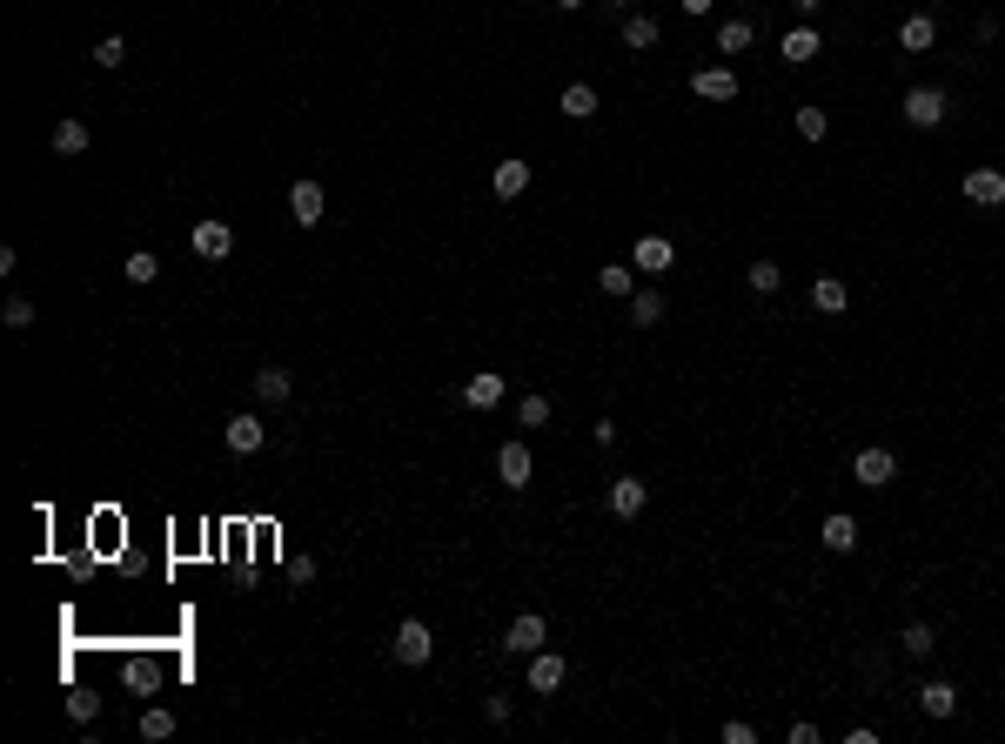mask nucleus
Segmentation results:
<instances>
[{
	"label": "nucleus",
	"mask_w": 1005,
	"mask_h": 744,
	"mask_svg": "<svg viewBox=\"0 0 1005 744\" xmlns=\"http://www.w3.org/2000/svg\"><path fill=\"white\" fill-rule=\"evenodd\" d=\"M965 202L972 208H1005V175L999 168H972V175H965Z\"/></svg>",
	"instance_id": "7"
},
{
	"label": "nucleus",
	"mask_w": 1005,
	"mask_h": 744,
	"mask_svg": "<svg viewBox=\"0 0 1005 744\" xmlns=\"http://www.w3.org/2000/svg\"><path fill=\"white\" fill-rule=\"evenodd\" d=\"M557 7H563V14H577V7H583V0H557Z\"/></svg>",
	"instance_id": "41"
},
{
	"label": "nucleus",
	"mask_w": 1005,
	"mask_h": 744,
	"mask_svg": "<svg viewBox=\"0 0 1005 744\" xmlns=\"http://www.w3.org/2000/svg\"><path fill=\"white\" fill-rule=\"evenodd\" d=\"M490 188H496V195H503V202H516V195L530 188V161H496Z\"/></svg>",
	"instance_id": "21"
},
{
	"label": "nucleus",
	"mask_w": 1005,
	"mask_h": 744,
	"mask_svg": "<svg viewBox=\"0 0 1005 744\" xmlns=\"http://www.w3.org/2000/svg\"><path fill=\"white\" fill-rule=\"evenodd\" d=\"M691 94H697V101H737V74L731 68H697L691 74Z\"/></svg>",
	"instance_id": "9"
},
{
	"label": "nucleus",
	"mask_w": 1005,
	"mask_h": 744,
	"mask_svg": "<svg viewBox=\"0 0 1005 744\" xmlns=\"http://www.w3.org/2000/svg\"><path fill=\"white\" fill-rule=\"evenodd\" d=\"M121 61H128V41H121V34H108V41L94 47V68H121Z\"/></svg>",
	"instance_id": "35"
},
{
	"label": "nucleus",
	"mask_w": 1005,
	"mask_h": 744,
	"mask_svg": "<svg viewBox=\"0 0 1005 744\" xmlns=\"http://www.w3.org/2000/svg\"><path fill=\"white\" fill-rule=\"evenodd\" d=\"M557 108L570 114V121H590V114H597V88H590V81H570V88L557 94Z\"/></svg>",
	"instance_id": "22"
},
{
	"label": "nucleus",
	"mask_w": 1005,
	"mask_h": 744,
	"mask_svg": "<svg viewBox=\"0 0 1005 744\" xmlns=\"http://www.w3.org/2000/svg\"><path fill=\"white\" fill-rule=\"evenodd\" d=\"M597 289H603V295H630V262H603V269H597Z\"/></svg>",
	"instance_id": "33"
},
{
	"label": "nucleus",
	"mask_w": 1005,
	"mask_h": 744,
	"mask_svg": "<svg viewBox=\"0 0 1005 744\" xmlns=\"http://www.w3.org/2000/svg\"><path fill=\"white\" fill-rule=\"evenodd\" d=\"M918 711H925V718H952V711H959V691H952L945 677H932V684L918 691Z\"/></svg>",
	"instance_id": "18"
},
{
	"label": "nucleus",
	"mask_w": 1005,
	"mask_h": 744,
	"mask_svg": "<svg viewBox=\"0 0 1005 744\" xmlns=\"http://www.w3.org/2000/svg\"><path fill=\"white\" fill-rule=\"evenodd\" d=\"M630 322H637V329H657V322H664V295L637 289V295H630Z\"/></svg>",
	"instance_id": "24"
},
{
	"label": "nucleus",
	"mask_w": 1005,
	"mask_h": 744,
	"mask_svg": "<svg viewBox=\"0 0 1005 744\" xmlns=\"http://www.w3.org/2000/svg\"><path fill=\"white\" fill-rule=\"evenodd\" d=\"M483 718H490V724H510V691H496V698H483Z\"/></svg>",
	"instance_id": "37"
},
{
	"label": "nucleus",
	"mask_w": 1005,
	"mask_h": 744,
	"mask_svg": "<svg viewBox=\"0 0 1005 744\" xmlns=\"http://www.w3.org/2000/svg\"><path fill=\"white\" fill-rule=\"evenodd\" d=\"M121 275H128V282H141V289H148V282H155V275H161V262H155V255H148V248H134L128 262H121Z\"/></svg>",
	"instance_id": "28"
},
{
	"label": "nucleus",
	"mask_w": 1005,
	"mask_h": 744,
	"mask_svg": "<svg viewBox=\"0 0 1005 744\" xmlns=\"http://www.w3.org/2000/svg\"><path fill=\"white\" fill-rule=\"evenodd\" d=\"M751 41H758V27H751V21H724V27H717V54H744Z\"/></svg>",
	"instance_id": "26"
},
{
	"label": "nucleus",
	"mask_w": 1005,
	"mask_h": 744,
	"mask_svg": "<svg viewBox=\"0 0 1005 744\" xmlns=\"http://www.w3.org/2000/svg\"><path fill=\"white\" fill-rule=\"evenodd\" d=\"M630 262H637V269H644V275H664L670 262H677V248H670L664 235H644V242L630 248Z\"/></svg>",
	"instance_id": "14"
},
{
	"label": "nucleus",
	"mask_w": 1005,
	"mask_h": 744,
	"mask_svg": "<svg viewBox=\"0 0 1005 744\" xmlns=\"http://www.w3.org/2000/svg\"><path fill=\"white\" fill-rule=\"evenodd\" d=\"M389 651H396V664L423 671L429 657H436V637H429V624H423V617H402V624H396V644H389Z\"/></svg>",
	"instance_id": "1"
},
{
	"label": "nucleus",
	"mask_w": 1005,
	"mask_h": 744,
	"mask_svg": "<svg viewBox=\"0 0 1005 744\" xmlns=\"http://www.w3.org/2000/svg\"><path fill=\"white\" fill-rule=\"evenodd\" d=\"M657 34H664V27H657V14H624V47H630V54H650V47H657Z\"/></svg>",
	"instance_id": "19"
},
{
	"label": "nucleus",
	"mask_w": 1005,
	"mask_h": 744,
	"mask_svg": "<svg viewBox=\"0 0 1005 744\" xmlns=\"http://www.w3.org/2000/svg\"><path fill=\"white\" fill-rule=\"evenodd\" d=\"M0 322H7L14 336H21V329H34V302H27V295H14V302L0 309Z\"/></svg>",
	"instance_id": "34"
},
{
	"label": "nucleus",
	"mask_w": 1005,
	"mask_h": 744,
	"mask_svg": "<svg viewBox=\"0 0 1005 744\" xmlns=\"http://www.w3.org/2000/svg\"><path fill=\"white\" fill-rule=\"evenodd\" d=\"M557 684H563V657L557 651H530V691H536V698H550Z\"/></svg>",
	"instance_id": "15"
},
{
	"label": "nucleus",
	"mask_w": 1005,
	"mask_h": 744,
	"mask_svg": "<svg viewBox=\"0 0 1005 744\" xmlns=\"http://www.w3.org/2000/svg\"><path fill=\"white\" fill-rule=\"evenodd\" d=\"M644 503H650V483H644V476H617V483H610V517H637Z\"/></svg>",
	"instance_id": "8"
},
{
	"label": "nucleus",
	"mask_w": 1005,
	"mask_h": 744,
	"mask_svg": "<svg viewBox=\"0 0 1005 744\" xmlns=\"http://www.w3.org/2000/svg\"><path fill=\"white\" fill-rule=\"evenodd\" d=\"M255 396H262V403H289V396H295V376L282 369V362H262V369H255Z\"/></svg>",
	"instance_id": "13"
},
{
	"label": "nucleus",
	"mask_w": 1005,
	"mask_h": 744,
	"mask_svg": "<svg viewBox=\"0 0 1005 744\" xmlns=\"http://www.w3.org/2000/svg\"><path fill=\"white\" fill-rule=\"evenodd\" d=\"M778 54L791 61V68H804V61H818V54H825V41H818V27H791V34L778 41Z\"/></svg>",
	"instance_id": "12"
},
{
	"label": "nucleus",
	"mask_w": 1005,
	"mask_h": 744,
	"mask_svg": "<svg viewBox=\"0 0 1005 744\" xmlns=\"http://www.w3.org/2000/svg\"><path fill=\"white\" fill-rule=\"evenodd\" d=\"M791 7H798V14H818V7H825V0H791Z\"/></svg>",
	"instance_id": "40"
},
{
	"label": "nucleus",
	"mask_w": 1005,
	"mask_h": 744,
	"mask_svg": "<svg viewBox=\"0 0 1005 744\" xmlns=\"http://www.w3.org/2000/svg\"><path fill=\"white\" fill-rule=\"evenodd\" d=\"M845 302H851V289L838 275H818V282H811V309H818V316H845Z\"/></svg>",
	"instance_id": "17"
},
{
	"label": "nucleus",
	"mask_w": 1005,
	"mask_h": 744,
	"mask_svg": "<svg viewBox=\"0 0 1005 744\" xmlns=\"http://www.w3.org/2000/svg\"><path fill=\"white\" fill-rule=\"evenodd\" d=\"M188 242H195V255H201V262H228V248H235V228H228L222 215H201Z\"/></svg>",
	"instance_id": "3"
},
{
	"label": "nucleus",
	"mask_w": 1005,
	"mask_h": 744,
	"mask_svg": "<svg viewBox=\"0 0 1005 744\" xmlns=\"http://www.w3.org/2000/svg\"><path fill=\"white\" fill-rule=\"evenodd\" d=\"M932 41H938V21H932V14H905V21H898V47H905V54H925Z\"/></svg>",
	"instance_id": "16"
},
{
	"label": "nucleus",
	"mask_w": 1005,
	"mask_h": 744,
	"mask_svg": "<svg viewBox=\"0 0 1005 744\" xmlns=\"http://www.w3.org/2000/svg\"><path fill=\"white\" fill-rule=\"evenodd\" d=\"M88 128H81V121H61V128H54V155H88Z\"/></svg>",
	"instance_id": "27"
},
{
	"label": "nucleus",
	"mask_w": 1005,
	"mask_h": 744,
	"mask_svg": "<svg viewBox=\"0 0 1005 744\" xmlns=\"http://www.w3.org/2000/svg\"><path fill=\"white\" fill-rule=\"evenodd\" d=\"M851 476H858L865 490H885V483H892V476H898V456H892V450H858V463H851Z\"/></svg>",
	"instance_id": "6"
},
{
	"label": "nucleus",
	"mask_w": 1005,
	"mask_h": 744,
	"mask_svg": "<svg viewBox=\"0 0 1005 744\" xmlns=\"http://www.w3.org/2000/svg\"><path fill=\"white\" fill-rule=\"evenodd\" d=\"M67 718H74V724H94V698H88V691H74V698H67Z\"/></svg>",
	"instance_id": "36"
},
{
	"label": "nucleus",
	"mask_w": 1005,
	"mask_h": 744,
	"mask_svg": "<svg viewBox=\"0 0 1005 744\" xmlns=\"http://www.w3.org/2000/svg\"><path fill=\"white\" fill-rule=\"evenodd\" d=\"M717 0H684V14H711Z\"/></svg>",
	"instance_id": "39"
},
{
	"label": "nucleus",
	"mask_w": 1005,
	"mask_h": 744,
	"mask_svg": "<svg viewBox=\"0 0 1005 744\" xmlns=\"http://www.w3.org/2000/svg\"><path fill=\"white\" fill-rule=\"evenodd\" d=\"M744 275H751V289H758V295H778V289H784V269H778V262H751Z\"/></svg>",
	"instance_id": "32"
},
{
	"label": "nucleus",
	"mask_w": 1005,
	"mask_h": 744,
	"mask_svg": "<svg viewBox=\"0 0 1005 744\" xmlns=\"http://www.w3.org/2000/svg\"><path fill=\"white\" fill-rule=\"evenodd\" d=\"M322 208H329V202H322V181H295V188H289V215H295L302 228L322 222Z\"/></svg>",
	"instance_id": "10"
},
{
	"label": "nucleus",
	"mask_w": 1005,
	"mask_h": 744,
	"mask_svg": "<svg viewBox=\"0 0 1005 744\" xmlns=\"http://www.w3.org/2000/svg\"><path fill=\"white\" fill-rule=\"evenodd\" d=\"M898 114H905L912 128H938V121L952 114V94H945V88H905V101H898Z\"/></svg>",
	"instance_id": "2"
},
{
	"label": "nucleus",
	"mask_w": 1005,
	"mask_h": 744,
	"mask_svg": "<svg viewBox=\"0 0 1005 744\" xmlns=\"http://www.w3.org/2000/svg\"><path fill=\"white\" fill-rule=\"evenodd\" d=\"M222 443H228V450H235V456H255V450H262V443H268L262 416H255V409H242V416H228V423H222Z\"/></svg>",
	"instance_id": "4"
},
{
	"label": "nucleus",
	"mask_w": 1005,
	"mask_h": 744,
	"mask_svg": "<svg viewBox=\"0 0 1005 744\" xmlns=\"http://www.w3.org/2000/svg\"><path fill=\"white\" fill-rule=\"evenodd\" d=\"M898 644H905V657H932V651H938L932 624H905V637H898Z\"/></svg>",
	"instance_id": "31"
},
{
	"label": "nucleus",
	"mask_w": 1005,
	"mask_h": 744,
	"mask_svg": "<svg viewBox=\"0 0 1005 744\" xmlns=\"http://www.w3.org/2000/svg\"><path fill=\"white\" fill-rule=\"evenodd\" d=\"M550 423V396H523L516 403V429H543Z\"/></svg>",
	"instance_id": "29"
},
{
	"label": "nucleus",
	"mask_w": 1005,
	"mask_h": 744,
	"mask_svg": "<svg viewBox=\"0 0 1005 744\" xmlns=\"http://www.w3.org/2000/svg\"><path fill=\"white\" fill-rule=\"evenodd\" d=\"M496 476H503L510 490H523V483H530V476H536L530 450H523V443H503V450H496Z\"/></svg>",
	"instance_id": "11"
},
{
	"label": "nucleus",
	"mask_w": 1005,
	"mask_h": 744,
	"mask_svg": "<svg viewBox=\"0 0 1005 744\" xmlns=\"http://www.w3.org/2000/svg\"><path fill=\"white\" fill-rule=\"evenodd\" d=\"M543 637H550V624H543L536 610H523L510 631H503V651H510V657H530V651H543Z\"/></svg>",
	"instance_id": "5"
},
{
	"label": "nucleus",
	"mask_w": 1005,
	"mask_h": 744,
	"mask_svg": "<svg viewBox=\"0 0 1005 744\" xmlns=\"http://www.w3.org/2000/svg\"><path fill=\"white\" fill-rule=\"evenodd\" d=\"M791 121H798V135H804V141H825V135H831V114H825V108H798Z\"/></svg>",
	"instance_id": "30"
},
{
	"label": "nucleus",
	"mask_w": 1005,
	"mask_h": 744,
	"mask_svg": "<svg viewBox=\"0 0 1005 744\" xmlns=\"http://www.w3.org/2000/svg\"><path fill=\"white\" fill-rule=\"evenodd\" d=\"M617 7H630V0H617Z\"/></svg>",
	"instance_id": "42"
},
{
	"label": "nucleus",
	"mask_w": 1005,
	"mask_h": 744,
	"mask_svg": "<svg viewBox=\"0 0 1005 744\" xmlns=\"http://www.w3.org/2000/svg\"><path fill=\"white\" fill-rule=\"evenodd\" d=\"M724 744H758V731H751L744 718H731V724H724Z\"/></svg>",
	"instance_id": "38"
},
{
	"label": "nucleus",
	"mask_w": 1005,
	"mask_h": 744,
	"mask_svg": "<svg viewBox=\"0 0 1005 744\" xmlns=\"http://www.w3.org/2000/svg\"><path fill=\"white\" fill-rule=\"evenodd\" d=\"M463 403H469V409H496V403H503V376H469V383H463Z\"/></svg>",
	"instance_id": "23"
},
{
	"label": "nucleus",
	"mask_w": 1005,
	"mask_h": 744,
	"mask_svg": "<svg viewBox=\"0 0 1005 744\" xmlns=\"http://www.w3.org/2000/svg\"><path fill=\"white\" fill-rule=\"evenodd\" d=\"M818 537H825V550L851 557V550H858V517H845V510H838V517H825V530H818Z\"/></svg>",
	"instance_id": "20"
},
{
	"label": "nucleus",
	"mask_w": 1005,
	"mask_h": 744,
	"mask_svg": "<svg viewBox=\"0 0 1005 744\" xmlns=\"http://www.w3.org/2000/svg\"><path fill=\"white\" fill-rule=\"evenodd\" d=\"M141 738H148V744L175 738V711H168V704H148V711H141Z\"/></svg>",
	"instance_id": "25"
}]
</instances>
